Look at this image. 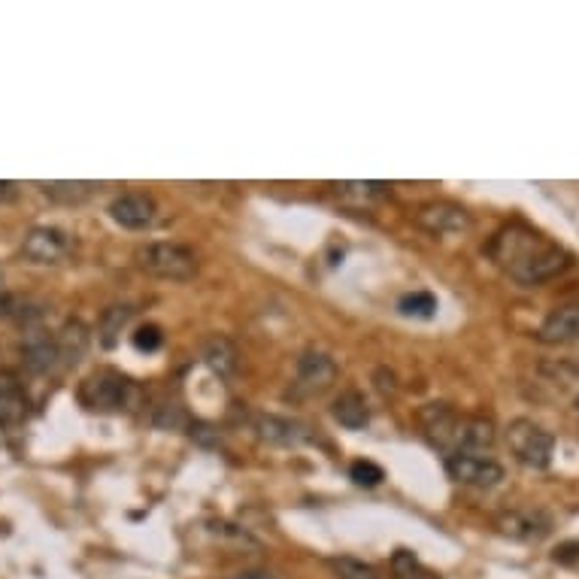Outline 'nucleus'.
I'll list each match as a JSON object with an SVG mask.
<instances>
[{"mask_svg": "<svg viewBox=\"0 0 579 579\" xmlns=\"http://www.w3.org/2000/svg\"><path fill=\"white\" fill-rule=\"evenodd\" d=\"M134 261H137L140 270H146L152 277L174 279V282H186L198 274L194 253L182 243H174V240H155V243L140 246Z\"/></svg>", "mask_w": 579, "mask_h": 579, "instance_id": "obj_3", "label": "nucleus"}, {"mask_svg": "<svg viewBox=\"0 0 579 579\" xmlns=\"http://www.w3.org/2000/svg\"><path fill=\"white\" fill-rule=\"evenodd\" d=\"M570 367H574V370H577V374H579V358H574V361H570Z\"/></svg>", "mask_w": 579, "mask_h": 579, "instance_id": "obj_32", "label": "nucleus"}, {"mask_svg": "<svg viewBox=\"0 0 579 579\" xmlns=\"http://www.w3.org/2000/svg\"><path fill=\"white\" fill-rule=\"evenodd\" d=\"M419 419H422V428L428 434V441L446 455H453L455 428H458V419H461L453 407H449V403H428V407L419 413Z\"/></svg>", "mask_w": 579, "mask_h": 579, "instance_id": "obj_11", "label": "nucleus"}, {"mask_svg": "<svg viewBox=\"0 0 579 579\" xmlns=\"http://www.w3.org/2000/svg\"><path fill=\"white\" fill-rule=\"evenodd\" d=\"M110 215H113L115 225L127 227V231H146L158 215L155 198L143 194V191H125L110 203Z\"/></svg>", "mask_w": 579, "mask_h": 579, "instance_id": "obj_9", "label": "nucleus"}, {"mask_svg": "<svg viewBox=\"0 0 579 579\" xmlns=\"http://www.w3.org/2000/svg\"><path fill=\"white\" fill-rule=\"evenodd\" d=\"M337 382V361L327 353H303L298 358V370H294V382H291V398H315Z\"/></svg>", "mask_w": 579, "mask_h": 579, "instance_id": "obj_5", "label": "nucleus"}, {"mask_svg": "<svg viewBox=\"0 0 579 579\" xmlns=\"http://www.w3.org/2000/svg\"><path fill=\"white\" fill-rule=\"evenodd\" d=\"M398 310L403 315H413V319H431L437 313V298L431 291H413V294H403Z\"/></svg>", "mask_w": 579, "mask_h": 579, "instance_id": "obj_24", "label": "nucleus"}, {"mask_svg": "<svg viewBox=\"0 0 579 579\" xmlns=\"http://www.w3.org/2000/svg\"><path fill=\"white\" fill-rule=\"evenodd\" d=\"M203 365L210 367L219 379H227L237 370V346L222 334H215L203 346Z\"/></svg>", "mask_w": 579, "mask_h": 579, "instance_id": "obj_18", "label": "nucleus"}, {"mask_svg": "<svg viewBox=\"0 0 579 579\" xmlns=\"http://www.w3.org/2000/svg\"><path fill=\"white\" fill-rule=\"evenodd\" d=\"M19 194V186L15 182H0V201H13Z\"/></svg>", "mask_w": 579, "mask_h": 579, "instance_id": "obj_30", "label": "nucleus"}, {"mask_svg": "<svg viewBox=\"0 0 579 579\" xmlns=\"http://www.w3.org/2000/svg\"><path fill=\"white\" fill-rule=\"evenodd\" d=\"M506 443H510V453L516 455L519 465L543 470L553 461L555 437L534 419H513L506 425Z\"/></svg>", "mask_w": 579, "mask_h": 579, "instance_id": "obj_4", "label": "nucleus"}, {"mask_svg": "<svg viewBox=\"0 0 579 579\" xmlns=\"http://www.w3.org/2000/svg\"><path fill=\"white\" fill-rule=\"evenodd\" d=\"M131 341H134V349H140V353H158L164 343V334L158 325H143L137 327V334Z\"/></svg>", "mask_w": 579, "mask_h": 579, "instance_id": "obj_27", "label": "nucleus"}, {"mask_svg": "<svg viewBox=\"0 0 579 579\" xmlns=\"http://www.w3.org/2000/svg\"><path fill=\"white\" fill-rule=\"evenodd\" d=\"M327 567L334 570L337 579H379L377 567L367 565L361 558H353V555H337L327 561Z\"/></svg>", "mask_w": 579, "mask_h": 579, "instance_id": "obj_22", "label": "nucleus"}, {"mask_svg": "<svg viewBox=\"0 0 579 579\" xmlns=\"http://www.w3.org/2000/svg\"><path fill=\"white\" fill-rule=\"evenodd\" d=\"M131 319H134V307H131V303H113V307L103 310L101 322H98V337H101V343L107 349H113L119 334L125 331Z\"/></svg>", "mask_w": 579, "mask_h": 579, "instance_id": "obj_19", "label": "nucleus"}, {"mask_svg": "<svg viewBox=\"0 0 579 579\" xmlns=\"http://www.w3.org/2000/svg\"><path fill=\"white\" fill-rule=\"evenodd\" d=\"M419 227H425L434 237H458L470 227V215H467L465 207L449 201H434L419 207L416 213Z\"/></svg>", "mask_w": 579, "mask_h": 579, "instance_id": "obj_8", "label": "nucleus"}, {"mask_svg": "<svg viewBox=\"0 0 579 579\" xmlns=\"http://www.w3.org/2000/svg\"><path fill=\"white\" fill-rule=\"evenodd\" d=\"M40 315H43V307L37 301H31L25 294H15V291L0 289V319L31 322V319H40Z\"/></svg>", "mask_w": 579, "mask_h": 579, "instance_id": "obj_20", "label": "nucleus"}, {"mask_svg": "<svg viewBox=\"0 0 579 579\" xmlns=\"http://www.w3.org/2000/svg\"><path fill=\"white\" fill-rule=\"evenodd\" d=\"M446 474L461 482V486H474V489H494L504 479V467L498 465L494 458L486 455H467L455 453L446 455Z\"/></svg>", "mask_w": 579, "mask_h": 579, "instance_id": "obj_6", "label": "nucleus"}, {"mask_svg": "<svg viewBox=\"0 0 579 579\" xmlns=\"http://www.w3.org/2000/svg\"><path fill=\"white\" fill-rule=\"evenodd\" d=\"M494 446V425L482 416H461L458 428H455V453L467 455H486Z\"/></svg>", "mask_w": 579, "mask_h": 579, "instance_id": "obj_14", "label": "nucleus"}, {"mask_svg": "<svg viewBox=\"0 0 579 579\" xmlns=\"http://www.w3.org/2000/svg\"><path fill=\"white\" fill-rule=\"evenodd\" d=\"M386 189H389L386 182H343V186H337V191H343V194H355V198H365V201L382 198Z\"/></svg>", "mask_w": 579, "mask_h": 579, "instance_id": "obj_28", "label": "nucleus"}, {"mask_svg": "<svg viewBox=\"0 0 579 579\" xmlns=\"http://www.w3.org/2000/svg\"><path fill=\"white\" fill-rule=\"evenodd\" d=\"M55 343H58V353H62V365H79L91 346V334L89 327L82 325L79 319L67 322V325L55 334Z\"/></svg>", "mask_w": 579, "mask_h": 579, "instance_id": "obj_16", "label": "nucleus"}, {"mask_svg": "<svg viewBox=\"0 0 579 579\" xmlns=\"http://www.w3.org/2000/svg\"><path fill=\"white\" fill-rule=\"evenodd\" d=\"M349 477L355 479V486L374 489V486H379V482L386 479V474H382V467L379 465H374V461L361 458V461H353V467H349Z\"/></svg>", "mask_w": 579, "mask_h": 579, "instance_id": "obj_26", "label": "nucleus"}, {"mask_svg": "<svg viewBox=\"0 0 579 579\" xmlns=\"http://www.w3.org/2000/svg\"><path fill=\"white\" fill-rule=\"evenodd\" d=\"M70 253V237L62 227H31L22 240V255L31 265H58Z\"/></svg>", "mask_w": 579, "mask_h": 579, "instance_id": "obj_7", "label": "nucleus"}, {"mask_svg": "<svg viewBox=\"0 0 579 579\" xmlns=\"http://www.w3.org/2000/svg\"><path fill=\"white\" fill-rule=\"evenodd\" d=\"M94 182H43V191L49 194L52 201L79 203L86 201L89 194H94Z\"/></svg>", "mask_w": 579, "mask_h": 579, "instance_id": "obj_23", "label": "nucleus"}, {"mask_svg": "<svg viewBox=\"0 0 579 579\" xmlns=\"http://www.w3.org/2000/svg\"><path fill=\"white\" fill-rule=\"evenodd\" d=\"M22 365L31 374H52L62 365V353H58V343L43 331H31L25 341H22Z\"/></svg>", "mask_w": 579, "mask_h": 579, "instance_id": "obj_13", "label": "nucleus"}, {"mask_svg": "<svg viewBox=\"0 0 579 579\" xmlns=\"http://www.w3.org/2000/svg\"><path fill=\"white\" fill-rule=\"evenodd\" d=\"M574 407H577V413H579V398H577V401H574Z\"/></svg>", "mask_w": 579, "mask_h": 579, "instance_id": "obj_33", "label": "nucleus"}, {"mask_svg": "<svg viewBox=\"0 0 579 579\" xmlns=\"http://www.w3.org/2000/svg\"><path fill=\"white\" fill-rule=\"evenodd\" d=\"M537 337L543 343H574L579 341V301L558 307L543 319Z\"/></svg>", "mask_w": 579, "mask_h": 579, "instance_id": "obj_15", "label": "nucleus"}, {"mask_svg": "<svg viewBox=\"0 0 579 579\" xmlns=\"http://www.w3.org/2000/svg\"><path fill=\"white\" fill-rule=\"evenodd\" d=\"M498 528L506 537L522 543H541L543 537H549L553 531V519L543 510H513V513H504L498 519Z\"/></svg>", "mask_w": 579, "mask_h": 579, "instance_id": "obj_10", "label": "nucleus"}, {"mask_svg": "<svg viewBox=\"0 0 579 579\" xmlns=\"http://www.w3.org/2000/svg\"><path fill=\"white\" fill-rule=\"evenodd\" d=\"M391 577L394 579H441L434 570L419 561L416 553H410V549H398V553L391 555Z\"/></svg>", "mask_w": 579, "mask_h": 579, "instance_id": "obj_21", "label": "nucleus"}, {"mask_svg": "<svg viewBox=\"0 0 579 579\" xmlns=\"http://www.w3.org/2000/svg\"><path fill=\"white\" fill-rule=\"evenodd\" d=\"M553 558L558 565H579V541L561 543V546L553 553Z\"/></svg>", "mask_w": 579, "mask_h": 579, "instance_id": "obj_29", "label": "nucleus"}, {"mask_svg": "<svg viewBox=\"0 0 579 579\" xmlns=\"http://www.w3.org/2000/svg\"><path fill=\"white\" fill-rule=\"evenodd\" d=\"M255 431L258 437L267 443H277V446H301V443L313 441V431L307 428L298 419H286V416H255Z\"/></svg>", "mask_w": 579, "mask_h": 579, "instance_id": "obj_12", "label": "nucleus"}, {"mask_svg": "<svg viewBox=\"0 0 579 579\" xmlns=\"http://www.w3.org/2000/svg\"><path fill=\"white\" fill-rule=\"evenodd\" d=\"M27 413L25 398L19 391H0V425H15Z\"/></svg>", "mask_w": 579, "mask_h": 579, "instance_id": "obj_25", "label": "nucleus"}, {"mask_svg": "<svg viewBox=\"0 0 579 579\" xmlns=\"http://www.w3.org/2000/svg\"><path fill=\"white\" fill-rule=\"evenodd\" d=\"M140 386L125 374H119L113 367L94 370L89 379H82L79 386V403L91 413H127L140 403Z\"/></svg>", "mask_w": 579, "mask_h": 579, "instance_id": "obj_2", "label": "nucleus"}, {"mask_svg": "<svg viewBox=\"0 0 579 579\" xmlns=\"http://www.w3.org/2000/svg\"><path fill=\"white\" fill-rule=\"evenodd\" d=\"M234 579H277L270 570H246V574H240Z\"/></svg>", "mask_w": 579, "mask_h": 579, "instance_id": "obj_31", "label": "nucleus"}, {"mask_svg": "<svg viewBox=\"0 0 579 579\" xmlns=\"http://www.w3.org/2000/svg\"><path fill=\"white\" fill-rule=\"evenodd\" d=\"M331 413H334V419L341 422L343 428L349 431L367 428V422H370V410H367L361 391H343L341 398L334 401V407H331Z\"/></svg>", "mask_w": 579, "mask_h": 579, "instance_id": "obj_17", "label": "nucleus"}, {"mask_svg": "<svg viewBox=\"0 0 579 579\" xmlns=\"http://www.w3.org/2000/svg\"><path fill=\"white\" fill-rule=\"evenodd\" d=\"M486 253L519 286H543L546 279L561 277L574 265L567 249L522 222L501 227L486 246Z\"/></svg>", "mask_w": 579, "mask_h": 579, "instance_id": "obj_1", "label": "nucleus"}]
</instances>
